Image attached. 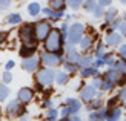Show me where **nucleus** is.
Here are the masks:
<instances>
[{
  "label": "nucleus",
  "mask_w": 126,
  "mask_h": 121,
  "mask_svg": "<svg viewBox=\"0 0 126 121\" xmlns=\"http://www.w3.org/2000/svg\"><path fill=\"white\" fill-rule=\"evenodd\" d=\"M123 20H125V22H126V12H125V15H123Z\"/></svg>",
  "instance_id": "5fc2aeb1"
},
{
  "label": "nucleus",
  "mask_w": 126,
  "mask_h": 121,
  "mask_svg": "<svg viewBox=\"0 0 126 121\" xmlns=\"http://www.w3.org/2000/svg\"><path fill=\"white\" fill-rule=\"evenodd\" d=\"M80 57H81V54L72 46V44H68V46L65 48V60H66V61L77 65L79 60H80Z\"/></svg>",
  "instance_id": "9b49d317"
},
{
  "label": "nucleus",
  "mask_w": 126,
  "mask_h": 121,
  "mask_svg": "<svg viewBox=\"0 0 126 121\" xmlns=\"http://www.w3.org/2000/svg\"><path fill=\"white\" fill-rule=\"evenodd\" d=\"M59 118V110L51 107V109H46V113H45V120L46 121H57Z\"/></svg>",
  "instance_id": "c85d7f7f"
},
{
  "label": "nucleus",
  "mask_w": 126,
  "mask_h": 121,
  "mask_svg": "<svg viewBox=\"0 0 126 121\" xmlns=\"http://www.w3.org/2000/svg\"><path fill=\"white\" fill-rule=\"evenodd\" d=\"M125 121H126V118H125Z\"/></svg>",
  "instance_id": "6e6d98bb"
},
{
  "label": "nucleus",
  "mask_w": 126,
  "mask_h": 121,
  "mask_svg": "<svg viewBox=\"0 0 126 121\" xmlns=\"http://www.w3.org/2000/svg\"><path fill=\"white\" fill-rule=\"evenodd\" d=\"M6 115L9 118H17V117H22L26 109H25V104H22L18 100H11L8 104H6Z\"/></svg>",
  "instance_id": "0eeeda50"
},
{
  "label": "nucleus",
  "mask_w": 126,
  "mask_h": 121,
  "mask_svg": "<svg viewBox=\"0 0 126 121\" xmlns=\"http://www.w3.org/2000/svg\"><path fill=\"white\" fill-rule=\"evenodd\" d=\"M6 23L11 25V26H14V25H20L22 23V15L18 14V12H11V14L6 17Z\"/></svg>",
  "instance_id": "a878e982"
},
{
  "label": "nucleus",
  "mask_w": 126,
  "mask_h": 121,
  "mask_svg": "<svg viewBox=\"0 0 126 121\" xmlns=\"http://www.w3.org/2000/svg\"><path fill=\"white\" fill-rule=\"evenodd\" d=\"M106 48H108V46H106L105 43H102V41L97 43L95 49H94V57H95V58H103V57L108 54V52H106Z\"/></svg>",
  "instance_id": "393cba45"
},
{
  "label": "nucleus",
  "mask_w": 126,
  "mask_h": 121,
  "mask_svg": "<svg viewBox=\"0 0 126 121\" xmlns=\"http://www.w3.org/2000/svg\"><path fill=\"white\" fill-rule=\"evenodd\" d=\"M68 29H69V25H68V23H62V26H60V32H62V35L65 37V39H66Z\"/></svg>",
  "instance_id": "79ce46f5"
},
{
  "label": "nucleus",
  "mask_w": 126,
  "mask_h": 121,
  "mask_svg": "<svg viewBox=\"0 0 126 121\" xmlns=\"http://www.w3.org/2000/svg\"><path fill=\"white\" fill-rule=\"evenodd\" d=\"M118 101H120V100H118V97H114L112 100H109V101H108V107H115Z\"/></svg>",
  "instance_id": "49530a36"
},
{
  "label": "nucleus",
  "mask_w": 126,
  "mask_h": 121,
  "mask_svg": "<svg viewBox=\"0 0 126 121\" xmlns=\"http://www.w3.org/2000/svg\"><path fill=\"white\" fill-rule=\"evenodd\" d=\"M9 95V89L6 84H0V101H5Z\"/></svg>",
  "instance_id": "72a5a7b5"
},
{
  "label": "nucleus",
  "mask_w": 126,
  "mask_h": 121,
  "mask_svg": "<svg viewBox=\"0 0 126 121\" xmlns=\"http://www.w3.org/2000/svg\"><path fill=\"white\" fill-rule=\"evenodd\" d=\"M60 115H62V118H69V117H71V112H69L68 106H63L60 109Z\"/></svg>",
  "instance_id": "ea45409f"
},
{
  "label": "nucleus",
  "mask_w": 126,
  "mask_h": 121,
  "mask_svg": "<svg viewBox=\"0 0 126 121\" xmlns=\"http://www.w3.org/2000/svg\"><path fill=\"white\" fill-rule=\"evenodd\" d=\"M40 63L45 65V67H55L59 65H63V61H65V57L63 55H57V54H52V52H46V51H43L40 54Z\"/></svg>",
  "instance_id": "39448f33"
},
{
  "label": "nucleus",
  "mask_w": 126,
  "mask_h": 121,
  "mask_svg": "<svg viewBox=\"0 0 126 121\" xmlns=\"http://www.w3.org/2000/svg\"><path fill=\"white\" fill-rule=\"evenodd\" d=\"M48 2H49L48 8H51L54 11H65L66 8V0H48Z\"/></svg>",
  "instance_id": "4be33fe9"
},
{
  "label": "nucleus",
  "mask_w": 126,
  "mask_h": 121,
  "mask_svg": "<svg viewBox=\"0 0 126 121\" xmlns=\"http://www.w3.org/2000/svg\"><path fill=\"white\" fill-rule=\"evenodd\" d=\"M43 107H45V109H51V107H52V101L51 100H45V101H43Z\"/></svg>",
  "instance_id": "09e8293b"
},
{
  "label": "nucleus",
  "mask_w": 126,
  "mask_h": 121,
  "mask_svg": "<svg viewBox=\"0 0 126 121\" xmlns=\"http://www.w3.org/2000/svg\"><path fill=\"white\" fill-rule=\"evenodd\" d=\"M122 39L123 37L117 32V31H114V32H109V34H106L105 37V44L106 46H120L122 44Z\"/></svg>",
  "instance_id": "f8f14e48"
},
{
  "label": "nucleus",
  "mask_w": 126,
  "mask_h": 121,
  "mask_svg": "<svg viewBox=\"0 0 126 121\" xmlns=\"http://www.w3.org/2000/svg\"><path fill=\"white\" fill-rule=\"evenodd\" d=\"M55 83H57L59 86H65L68 84V81H69V74H66L65 71H59V72H55Z\"/></svg>",
  "instance_id": "412c9836"
},
{
  "label": "nucleus",
  "mask_w": 126,
  "mask_h": 121,
  "mask_svg": "<svg viewBox=\"0 0 126 121\" xmlns=\"http://www.w3.org/2000/svg\"><path fill=\"white\" fill-rule=\"evenodd\" d=\"M79 44H80V48L83 49V51L91 49L92 44H94V37L92 35H83V37H81V40L79 41Z\"/></svg>",
  "instance_id": "aec40b11"
},
{
  "label": "nucleus",
  "mask_w": 126,
  "mask_h": 121,
  "mask_svg": "<svg viewBox=\"0 0 126 121\" xmlns=\"http://www.w3.org/2000/svg\"><path fill=\"white\" fill-rule=\"evenodd\" d=\"M95 5H97V0H85L83 2V9L86 12H92V9L95 8Z\"/></svg>",
  "instance_id": "2f4dec72"
},
{
  "label": "nucleus",
  "mask_w": 126,
  "mask_h": 121,
  "mask_svg": "<svg viewBox=\"0 0 126 121\" xmlns=\"http://www.w3.org/2000/svg\"><path fill=\"white\" fill-rule=\"evenodd\" d=\"M102 84H103V80H102V75L100 77H94V81H92V86L95 89H102Z\"/></svg>",
  "instance_id": "4c0bfd02"
},
{
  "label": "nucleus",
  "mask_w": 126,
  "mask_h": 121,
  "mask_svg": "<svg viewBox=\"0 0 126 121\" xmlns=\"http://www.w3.org/2000/svg\"><path fill=\"white\" fill-rule=\"evenodd\" d=\"M103 14H105V8L97 3L95 8L92 9V15H94V18H103Z\"/></svg>",
  "instance_id": "7c9ffc66"
},
{
  "label": "nucleus",
  "mask_w": 126,
  "mask_h": 121,
  "mask_svg": "<svg viewBox=\"0 0 126 121\" xmlns=\"http://www.w3.org/2000/svg\"><path fill=\"white\" fill-rule=\"evenodd\" d=\"M112 67H114L117 72H123V74H126V58L115 60V63H114V66H112Z\"/></svg>",
  "instance_id": "c756f323"
},
{
  "label": "nucleus",
  "mask_w": 126,
  "mask_h": 121,
  "mask_svg": "<svg viewBox=\"0 0 126 121\" xmlns=\"http://www.w3.org/2000/svg\"><path fill=\"white\" fill-rule=\"evenodd\" d=\"M117 8H112V6H111V8H108V9H106L105 11V14H103V18H105V22H106V25H108V23H111L112 20H115V18H117Z\"/></svg>",
  "instance_id": "b1692460"
},
{
  "label": "nucleus",
  "mask_w": 126,
  "mask_h": 121,
  "mask_svg": "<svg viewBox=\"0 0 126 121\" xmlns=\"http://www.w3.org/2000/svg\"><path fill=\"white\" fill-rule=\"evenodd\" d=\"M42 12H43V14H45L51 22H57V20H60V18L65 15V11H54V9H51V8H43Z\"/></svg>",
  "instance_id": "2eb2a0df"
},
{
  "label": "nucleus",
  "mask_w": 126,
  "mask_h": 121,
  "mask_svg": "<svg viewBox=\"0 0 126 121\" xmlns=\"http://www.w3.org/2000/svg\"><path fill=\"white\" fill-rule=\"evenodd\" d=\"M43 46H45L46 52L63 55V52H65V37L62 35L59 28L51 29V32L48 34V37L45 39V41H43Z\"/></svg>",
  "instance_id": "f257e3e1"
},
{
  "label": "nucleus",
  "mask_w": 126,
  "mask_h": 121,
  "mask_svg": "<svg viewBox=\"0 0 126 121\" xmlns=\"http://www.w3.org/2000/svg\"><path fill=\"white\" fill-rule=\"evenodd\" d=\"M100 107H103V100L102 98H92V100H89L86 103V109L89 110V112H92V110H97V109H100Z\"/></svg>",
  "instance_id": "6ab92c4d"
},
{
  "label": "nucleus",
  "mask_w": 126,
  "mask_h": 121,
  "mask_svg": "<svg viewBox=\"0 0 126 121\" xmlns=\"http://www.w3.org/2000/svg\"><path fill=\"white\" fill-rule=\"evenodd\" d=\"M14 66H16V63L12 61V60H8V61H6V65H5V67H6V71H11V69L14 67Z\"/></svg>",
  "instance_id": "de8ad7c7"
},
{
  "label": "nucleus",
  "mask_w": 126,
  "mask_h": 121,
  "mask_svg": "<svg viewBox=\"0 0 126 121\" xmlns=\"http://www.w3.org/2000/svg\"><path fill=\"white\" fill-rule=\"evenodd\" d=\"M95 97H97V89L92 84H86L80 89V100L85 101V103H88L89 100L95 98Z\"/></svg>",
  "instance_id": "9d476101"
},
{
  "label": "nucleus",
  "mask_w": 126,
  "mask_h": 121,
  "mask_svg": "<svg viewBox=\"0 0 126 121\" xmlns=\"http://www.w3.org/2000/svg\"><path fill=\"white\" fill-rule=\"evenodd\" d=\"M122 118V107H108L106 109V115H105V121H120Z\"/></svg>",
  "instance_id": "ddd939ff"
},
{
  "label": "nucleus",
  "mask_w": 126,
  "mask_h": 121,
  "mask_svg": "<svg viewBox=\"0 0 126 121\" xmlns=\"http://www.w3.org/2000/svg\"><path fill=\"white\" fill-rule=\"evenodd\" d=\"M55 80V72L52 71L51 67H43V69H39L35 74V86L39 89H43V87H48L51 86Z\"/></svg>",
  "instance_id": "f03ea898"
},
{
  "label": "nucleus",
  "mask_w": 126,
  "mask_h": 121,
  "mask_svg": "<svg viewBox=\"0 0 126 121\" xmlns=\"http://www.w3.org/2000/svg\"><path fill=\"white\" fill-rule=\"evenodd\" d=\"M118 2H122L123 5H126V0H118Z\"/></svg>",
  "instance_id": "864d4df0"
},
{
  "label": "nucleus",
  "mask_w": 126,
  "mask_h": 121,
  "mask_svg": "<svg viewBox=\"0 0 126 121\" xmlns=\"http://www.w3.org/2000/svg\"><path fill=\"white\" fill-rule=\"evenodd\" d=\"M6 40H8V32L6 31H0V44H3Z\"/></svg>",
  "instance_id": "c03bdc74"
},
{
  "label": "nucleus",
  "mask_w": 126,
  "mask_h": 121,
  "mask_svg": "<svg viewBox=\"0 0 126 121\" xmlns=\"http://www.w3.org/2000/svg\"><path fill=\"white\" fill-rule=\"evenodd\" d=\"M65 106H68L71 115H79V112L81 110V101L77 98H66Z\"/></svg>",
  "instance_id": "4468645a"
},
{
  "label": "nucleus",
  "mask_w": 126,
  "mask_h": 121,
  "mask_svg": "<svg viewBox=\"0 0 126 121\" xmlns=\"http://www.w3.org/2000/svg\"><path fill=\"white\" fill-rule=\"evenodd\" d=\"M12 0H0V9H8Z\"/></svg>",
  "instance_id": "37998d69"
},
{
  "label": "nucleus",
  "mask_w": 126,
  "mask_h": 121,
  "mask_svg": "<svg viewBox=\"0 0 126 121\" xmlns=\"http://www.w3.org/2000/svg\"><path fill=\"white\" fill-rule=\"evenodd\" d=\"M40 12H42V6L37 3V2H32V3L28 5V14L31 17H37Z\"/></svg>",
  "instance_id": "bb28decb"
},
{
  "label": "nucleus",
  "mask_w": 126,
  "mask_h": 121,
  "mask_svg": "<svg viewBox=\"0 0 126 121\" xmlns=\"http://www.w3.org/2000/svg\"><path fill=\"white\" fill-rule=\"evenodd\" d=\"M117 32L122 37H126V22L123 18H122V22H120V25H118V28H117Z\"/></svg>",
  "instance_id": "e433bc0d"
},
{
  "label": "nucleus",
  "mask_w": 126,
  "mask_h": 121,
  "mask_svg": "<svg viewBox=\"0 0 126 121\" xmlns=\"http://www.w3.org/2000/svg\"><path fill=\"white\" fill-rule=\"evenodd\" d=\"M17 100L20 101L22 104H29L31 101L34 100V91L31 87H22V89H18Z\"/></svg>",
  "instance_id": "1a4fd4ad"
},
{
  "label": "nucleus",
  "mask_w": 126,
  "mask_h": 121,
  "mask_svg": "<svg viewBox=\"0 0 126 121\" xmlns=\"http://www.w3.org/2000/svg\"><path fill=\"white\" fill-rule=\"evenodd\" d=\"M105 115H106V109L100 107V109H97V110L89 112L88 121H105Z\"/></svg>",
  "instance_id": "f3484780"
},
{
  "label": "nucleus",
  "mask_w": 126,
  "mask_h": 121,
  "mask_svg": "<svg viewBox=\"0 0 126 121\" xmlns=\"http://www.w3.org/2000/svg\"><path fill=\"white\" fill-rule=\"evenodd\" d=\"M39 66H40V58L35 57V55L23 58V61H22V67L26 72H37L39 71Z\"/></svg>",
  "instance_id": "6e6552de"
},
{
  "label": "nucleus",
  "mask_w": 126,
  "mask_h": 121,
  "mask_svg": "<svg viewBox=\"0 0 126 121\" xmlns=\"http://www.w3.org/2000/svg\"><path fill=\"white\" fill-rule=\"evenodd\" d=\"M18 39L23 44H37L35 32H34V23H25L18 29Z\"/></svg>",
  "instance_id": "20e7f679"
},
{
  "label": "nucleus",
  "mask_w": 126,
  "mask_h": 121,
  "mask_svg": "<svg viewBox=\"0 0 126 121\" xmlns=\"http://www.w3.org/2000/svg\"><path fill=\"white\" fill-rule=\"evenodd\" d=\"M20 121H29V115L28 113H23V115L20 117Z\"/></svg>",
  "instance_id": "3c124183"
},
{
  "label": "nucleus",
  "mask_w": 126,
  "mask_h": 121,
  "mask_svg": "<svg viewBox=\"0 0 126 121\" xmlns=\"http://www.w3.org/2000/svg\"><path fill=\"white\" fill-rule=\"evenodd\" d=\"M85 25L80 23V22H75L72 25H69V29H68V34H66V40L69 44H72V46H75V44H79V41L81 40V37L85 35Z\"/></svg>",
  "instance_id": "7ed1b4c3"
},
{
  "label": "nucleus",
  "mask_w": 126,
  "mask_h": 121,
  "mask_svg": "<svg viewBox=\"0 0 126 121\" xmlns=\"http://www.w3.org/2000/svg\"><path fill=\"white\" fill-rule=\"evenodd\" d=\"M83 2H85V0H68L66 3H68V5L71 6V8H72L74 11H75V9H79L80 6L83 5Z\"/></svg>",
  "instance_id": "f704fd0d"
},
{
  "label": "nucleus",
  "mask_w": 126,
  "mask_h": 121,
  "mask_svg": "<svg viewBox=\"0 0 126 121\" xmlns=\"http://www.w3.org/2000/svg\"><path fill=\"white\" fill-rule=\"evenodd\" d=\"M80 75H81L83 78H88V77H92V78H94V77H100L102 74H100V71H98V69H95L94 66H89V67L80 69Z\"/></svg>",
  "instance_id": "a211bd4d"
},
{
  "label": "nucleus",
  "mask_w": 126,
  "mask_h": 121,
  "mask_svg": "<svg viewBox=\"0 0 126 121\" xmlns=\"http://www.w3.org/2000/svg\"><path fill=\"white\" fill-rule=\"evenodd\" d=\"M117 86H118V87L126 86V74L118 72V77H117Z\"/></svg>",
  "instance_id": "c9c22d12"
},
{
  "label": "nucleus",
  "mask_w": 126,
  "mask_h": 121,
  "mask_svg": "<svg viewBox=\"0 0 126 121\" xmlns=\"http://www.w3.org/2000/svg\"><path fill=\"white\" fill-rule=\"evenodd\" d=\"M97 3H98L100 6H103V8H106V6H111L112 0H97Z\"/></svg>",
  "instance_id": "a18cd8bd"
},
{
  "label": "nucleus",
  "mask_w": 126,
  "mask_h": 121,
  "mask_svg": "<svg viewBox=\"0 0 126 121\" xmlns=\"http://www.w3.org/2000/svg\"><path fill=\"white\" fill-rule=\"evenodd\" d=\"M103 61H105V66L112 67V66H114V63H115V57L112 55V54H106L103 57Z\"/></svg>",
  "instance_id": "473e14b6"
},
{
  "label": "nucleus",
  "mask_w": 126,
  "mask_h": 121,
  "mask_svg": "<svg viewBox=\"0 0 126 121\" xmlns=\"http://www.w3.org/2000/svg\"><path fill=\"white\" fill-rule=\"evenodd\" d=\"M37 51V44H23L18 51V55L22 58H28V57H32Z\"/></svg>",
  "instance_id": "dca6fc26"
},
{
  "label": "nucleus",
  "mask_w": 126,
  "mask_h": 121,
  "mask_svg": "<svg viewBox=\"0 0 126 121\" xmlns=\"http://www.w3.org/2000/svg\"><path fill=\"white\" fill-rule=\"evenodd\" d=\"M118 100L120 101H125L126 100V86H123V87H120V91H118Z\"/></svg>",
  "instance_id": "a19ab883"
},
{
  "label": "nucleus",
  "mask_w": 126,
  "mask_h": 121,
  "mask_svg": "<svg viewBox=\"0 0 126 121\" xmlns=\"http://www.w3.org/2000/svg\"><path fill=\"white\" fill-rule=\"evenodd\" d=\"M69 121H81V118L79 115H71L69 117Z\"/></svg>",
  "instance_id": "8fccbe9b"
},
{
  "label": "nucleus",
  "mask_w": 126,
  "mask_h": 121,
  "mask_svg": "<svg viewBox=\"0 0 126 121\" xmlns=\"http://www.w3.org/2000/svg\"><path fill=\"white\" fill-rule=\"evenodd\" d=\"M51 23L46 22V20H42V22H37L34 23V32H35V39L37 41H45V39L48 37V34L51 32Z\"/></svg>",
  "instance_id": "423d86ee"
},
{
  "label": "nucleus",
  "mask_w": 126,
  "mask_h": 121,
  "mask_svg": "<svg viewBox=\"0 0 126 121\" xmlns=\"http://www.w3.org/2000/svg\"><path fill=\"white\" fill-rule=\"evenodd\" d=\"M63 69H65L66 74H71V75H75L79 72V66L74 65V63H69V61H63Z\"/></svg>",
  "instance_id": "cd10ccee"
},
{
  "label": "nucleus",
  "mask_w": 126,
  "mask_h": 121,
  "mask_svg": "<svg viewBox=\"0 0 126 121\" xmlns=\"http://www.w3.org/2000/svg\"><path fill=\"white\" fill-rule=\"evenodd\" d=\"M57 121H69V118H62V120H57Z\"/></svg>",
  "instance_id": "603ef678"
},
{
  "label": "nucleus",
  "mask_w": 126,
  "mask_h": 121,
  "mask_svg": "<svg viewBox=\"0 0 126 121\" xmlns=\"http://www.w3.org/2000/svg\"><path fill=\"white\" fill-rule=\"evenodd\" d=\"M92 61H94V57L92 55H81L79 63H77V66H79V69L89 67V66H92Z\"/></svg>",
  "instance_id": "5701e85b"
},
{
  "label": "nucleus",
  "mask_w": 126,
  "mask_h": 121,
  "mask_svg": "<svg viewBox=\"0 0 126 121\" xmlns=\"http://www.w3.org/2000/svg\"><path fill=\"white\" fill-rule=\"evenodd\" d=\"M2 78H3V84H8V83H11V81H12V74H11L9 71H5Z\"/></svg>",
  "instance_id": "58836bf2"
}]
</instances>
